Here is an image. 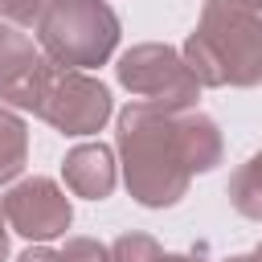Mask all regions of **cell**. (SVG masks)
<instances>
[{
  "label": "cell",
  "mask_w": 262,
  "mask_h": 262,
  "mask_svg": "<svg viewBox=\"0 0 262 262\" xmlns=\"http://www.w3.org/2000/svg\"><path fill=\"white\" fill-rule=\"evenodd\" d=\"M16 262H61V250H49V246L41 242V246H29Z\"/></svg>",
  "instance_id": "cell-15"
},
{
  "label": "cell",
  "mask_w": 262,
  "mask_h": 262,
  "mask_svg": "<svg viewBox=\"0 0 262 262\" xmlns=\"http://www.w3.org/2000/svg\"><path fill=\"white\" fill-rule=\"evenodd\" d=\"M61 176H66V188L74 196H86V201H106L119 184V164H115V147L106 143H78L66 151V164H61Z\"/></svg>",
  "instance_id": "cell-8"
},
{
  "label": "cell",
  "mask_w": 262,
  "mask_h": 262,
  "mask_svg": "<svg viewBox=\"0 0 262 262\" xmlns=\"http://www.w3.org/2000/svg\"><path fill=\"white\" fill-rule=\"evenodd\" d=\"M196 33L213 45L229 86L262 82V16L246 0H205Z\"/></svg>",
  "instance_id": "cell-4"
},
{
  "label": "cell",
  "mask_w": 262,
  "mask_h": 262,
  "mask_svg": "<svg viewBox=\"0 0 262 262\" xmlns=\"http://www.w3.org/2000/svg\"><path fill=\"white\" fill-rule=\"evenodd\" d=\"M33 29L41 53L66 70L106 66L123 37L119 12L106 0H49Z\"/></svg>",
  "instance_id": "cell-2"
},
{
  "label": "cell",
  "mask_w": 262,
  "mask_h": 262,
  "mask_svg": "<svg viewBox=\"0 0 262 262\" xmlns=\"http://www.w3.org/2000/svg\"><path fill=\"white\" fill-rule=\"evenodd\" d=\"M0 213H4L8 229L29 242L66 237V229L74 221V205L53 176H25V180L8 184V192L0 196Z\"/></svg>",
  "instance_id": "cell-6"
},
{
  "label": "cell",
  "mask_w": 262,
  "mask_h": 262,
  "mask_svg": "<svg viewBox=\"0 0 262 262\" xmlns=\"http://www.w3.org/2000/svg\"><path fill=\"white\" fill-rule=\"evenodd\" d=\"M246 4H250V8H254V12L262 16V0H246Z\"/></svg>",
  "instance_id": "cell-19"
},
{
  "label": "cell",
  "mask_w": 262,
  "mask_h": 262,
  "mask_svg": "<svg viewBox=\"0 0 262 262\" xmlns=\"http://www.w3.org/2000/svg\"><path fill=\"white\" fill-rule=\"evenodd\" d=\"M119 160H123V180L127 192L143 209H172L188 184L192 172L180 160L176 147V127L168 111H156L147 102H127L119 111Z\"/></svg>",
  "instance_id": "cell-1"
},
{
  "label": "cell",
  "mask_w": 262,
  "mask_h": 262,
  "mask_svg": "<svg viewBox=\"0 0 262 262\" xmlns=\"http://www.w3.org/2000/svg\"><path fill=\"white\" fill-rule=\"evenodd\" d=\"M45 4L49 0H0V20L29 29V25H37V16H41Z\"/></svg>",
  "instance_id": "cell-14"
},
{
  "label": "cell",
  "mask_w": 262,
  "mask_h": 262,
  "mask_svg": "<svg viewBox=\"0 0 262 262\" xmlns=\"http://www.w3.org/2000/svg\"><path fill=\"white\" fill-rule=\"evenodd\" d=\"M53 61L33 45V37L20 25L0 20V102L12 111H41L45 86H49Z\"/></svg>",
  "instance_id": "cell-7"
},
{
  "label": "cell",
  "mask_w": 262,
  "mask_h": 262,
  "mask_svg": "<svg viewBox=\"0 0 262 262\" xmlns=\"http://www.w3.org/2000/svg\"><path fill=\"white\" fill-rule=\"evenodd\" d=\"M61 262H111V250L94 237H70L61 250Z\"/></svg>",
  "instance_id": "cell-13"
},
{
  "label": "cell",
  "mask_w": 262,
  "mask_h": 262,
  "mask_svg": "<svg viewBox=\"0 0 262 262\" xmlns=\"http://www.w3.org/2000/svg\"><path fill=\"white\" fill-rule=\"evenodd\" d=\"M8 258V221H4V213H0V262Z\"/></svg>",
  "instance_id": "cell-17"
},
{
  "label": "cell",
  "mask_w": 262,
  "mask_h": 262,
  "mask_svg": "<svg viewBox=\"0 0 262 262\" xmlns=\"http://www.w3.org/2000/svg\"><path fill=\"white\" fill-rule=\"evenodd\" d=\"M221 262H258V254H233V258H221Z\"/></svg>",
  "instance_id": "cell-18"
},
{
  "label": "cell",
  "mask_w": 262,
  "mask_h": 262,
  "mask_svg": "<svg viewBox=\"0 0 262 262\" xmlns=\"http://www.w3.org/2000/svg\"><path fill=\"white\" fill-rule=\"evenodd\" d=\"M37 115L61 135H74V139L78 135H98L106 127V119L115 115V98L90 70L53 66Z\"/></svg>",
  "instance_id": "cell-5"
},
{
  "label": "cell",
  "mask_w": 262,
  "mask_h": 262,
  "mask_svg": "<svg viewBox=\"0 0 262 262\" xmlns=\"http://www.w3.org/2000/svg\"><path fill=\"white\" fill-rule=\"evenodd\" d=\"M160 262H213V258L201 246V250H188V254H160Z\"/></svg>",
  "instance_id": "cell-16"
},
{
  "label": "cell",
  "mask_w": 262,
  "mask_h": 262,
  "mask_svg": "<svg viewBox=\"0 0 262 262\" xmlns=\"http://www.w3.org/2000/svg\"><path fill=\"white\" fill-rule=\"evenodd\" d=\"M115 78L123 90L135 94V102H147L168 115L192 111L201 98V82L188 74L180 49L164 45V41H143V45H131L127 53H119Z\"/></svg>",
  "instance_id": "cell-3"
},
{
  "label": "cell",
  "mask_w": 262,
  "mask_h": 262,
  "mask_svg": "<svg viewBox=\"0 0 262 262\" xmlns=\"http://www.w3.org/2000/svg\"><path fill=\"white\" fill-rule=\"evenodd\" d=\"M29 164V127L25 119L0 102V184H12Z\"/></svg>",
  "instance_id": "cell-10"
},
{
  "label": "cell",
  "mask_w": 262,
  "mask_h": 262,
  "mask_svg": "<svg viewBox=\"0 0 262 262\" xmlns=\"http://www.w3.org/2000/svg\"><path fill=\"white\" fill-rule=\"evenodd\" d=\"M254 254H258V262H262V246H258V250H254Z\"/></svg>",
  "instance_id": "cell-20"
},
{
  "label": "cell",
  "mask_w": 262,
  "mask_h": 262,
  "mask_svg": "<svg viewBox=\"0 0 262 262\" xmlns=\"http://www.w3.org/2000/svg\"><path fill=\"white\" fill-rule=\"evenodd\" d=\"M229 205L246 221H262V151H254L233 176H229Z\"/></svg>",
  "instance_id": "cell-11"
},
{
  "label": "cell",
  "mask_w": 262,
  "mask_h": 262,
  "mask_svg": "<svg viewBox=\"0 0 262 262\" xmlns=\"http://www.w3.org/2000/svg\"><path fill=\"white\" fill-rule=\"evenodd\" d=\"M160 254H164V246L139 229L115 237V246H111V262H160Z\"/></svg>",
  "instance_id": "cell-12"
},
{
  "label": "cell",
  "mask_w": 262,
  "mask_h": 262,
  "mask_svg": "<svg viewBox=\"0 0 262 262\" xmlns=\"http://www.w3.org/2000/svg\"><path fill=\"white\" fill-rule=\"evenodd\" d=\"M172 127H176V147H180V160L184 168L196 176V172H213L225 156V139L217 131V123L209 115H201L196 106L192 111H176L172 115Z\"/></svg>",
  "instance_id": "cell-9"
}]
</instances>
